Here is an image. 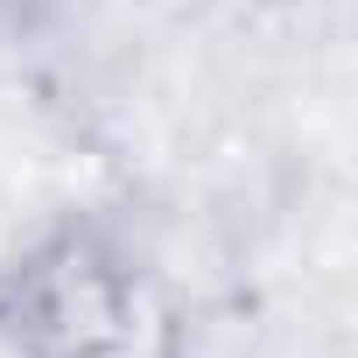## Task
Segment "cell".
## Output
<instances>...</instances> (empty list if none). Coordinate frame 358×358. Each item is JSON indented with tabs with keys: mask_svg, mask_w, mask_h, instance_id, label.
Masks as SVG:
<instances>
[{
	"mask_svg": "<svg viewBox=\"0 0 358 358\" xmlns=\"http://www.w3.org/2000/svg\"><path fill=\"white\" fill-rule=\"evenodd\" d=\"M0 358H190V323L120 225L64 211L0 260Z\"/></svg>",
	"mask_w": 358,
	"mask_h": 358,
	"instance_id": "1",
	"label": "cell"
},
{
	"mask_svg": "<svg viewBox=\"0 0 358 358\" xmlns=\"http://www.w3.org/2000/svg\"><path fill=\"white\" fill-rule=\"evenodd\" d=\"M64 8V0H0V22L8 29H36V22H50Z\"/></svg>",
	"mask_w": 358,
	"mask_h": 358,
	"instance_id": "2",
	"label": "cell"
}]
</instances>
